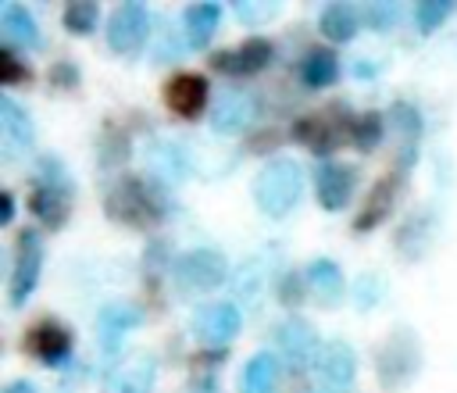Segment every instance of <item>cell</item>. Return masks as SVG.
Returning <instances> with one entry per match:
<instances>
[{
    "label": "cell",
    "mask_w": 457,
    "mask_h": 393,
    "mask_svg": "<svg viewBox=\"0 0 457 393\" xmlns=\"http://www.w3.org/2000/svg\"><path fill=\"white\" fill-rule=\"evenodd\" d=\"M104 211L111 222H121L129 229H157L168 218V200L154 179L143 175H118L104 193Z\"/></svg>",
    "instance_id": "cell-1"
},
{
    "label": "cell",
    "mask_w": 457,
    "mask_h": 393,
    "mask_svg": "<svg viewBox=\"0 0 457 393\" xmlns=\"http://www.w3.org/2000/svg\"><path fill=\"white\" fill-rule=\"evenodd\" d=\"M71 204H75V186L68 179V168L50 154L39 157L36 182L29 193V211L36 214V222L43 229H61L71 214Z\"/></svg>",
    "instance_id": "cell-2"
},
{
    "label": "cell",
    "mask_w": 457,
    "mask_h": 393,
    "mask_svg": "<svg viewBox=\"0 0 457 393\" xmlns=\"http://www.w3.org/2000/svg\"><path fill=\"white\" fill-rule=\"evenodd\" d=\"M303 193V168L293 157L268 161L253 179V204L268 218H286Z\"/></svg>",
    "instance_id": "cell-3"
},
{
    "label": "cell",
    "mask_w": 457,
    "mask_h": 393,
    "mask_svg": "<svg viewBox=\"0 0 457 393\" xmlns=\"http://www.w3.org/2000/svg\"><path fill=\"white\" fill-rule=\"evenodd\" d=\"M375 368H378V382L386 389L407 386L421 372V339H418V332L407 329V325L393 329L389 339L375 354Z\"/></svg>",
    "instance_id": "cell-4"
},
{
    "label": "cell",
    "mask_w": 457,
    "mask_h": 393,
    "mask_svg": "<svg viewBox=\"0 0 457 393\" xmlns=\"http://www.w3.org/2000/svg\"><path fill=\"white\" fill-rule=\"evenodd\" d=\"M350 125H353V114H350L346 107L332 104V107H325V111H318V114H303V118H296V125H293V139L303 143L311 154L328 157L343 139L350 143Z\"/></svg>",
    "instance_id": "cell-5"
},
{
    "label": "cell",
    "mask_w": 457,
    "mask_h": 393,
    "mask_svg": "<svg viewBox=\"0 0 457 393\" xmlns=\"http://www.w3.org/2000/svg\"><path fill=\"white\" fill-rule=\"evenodd\" d=\"M357 379V354L346 339H332L325 343L318 364L307 375L303 393H350Z\"/></svg>",
    "instance_id": "cell-6"
},
{
    "label": "cell",
    "mask_w": 457,
    "mask_h": 393,
    "mask_svg": "<svg viewBox=\"0 0 457 393\" xmlns=\"http://www.w3.org/2000/svg\"><path fill=\"white\" fill-rule=\"evenodd\" d=\"M171 275L186 293H211L228 279V261L211 247H196L175 257Z\"/></svg>",
    "instance_id": "cell-7"
},
{
    "label": "cell",
    "mask_w": 457,
    "mask_h": 393,
    "mask_svg": "<svg viewBox=\"0 0 457 393\" xmlns=\"http://www.w3.org/2000/svg\"><path fill=\"white\" fill-rule=\"evenodd\" d=\"M275 350H278V357L286 361V368L289 372H296V375H311V368L318 364V357H321V339H318V332L303 322V318H286L278 329H275Z\"/></svg>",
    "instance_id": "cell-8"
},
{
    "label": "cell",
    "mask_w": 457,
    "mask_h": 393,
    "mask_svg": "<svg viewBox=\"0 0 457 393\" xmlns=\"http://www.w3.org/2000/svg\"><path fill=\"white\" fill-rule=\"evenodd\" d=\"M43 272V239L36 229H21L14 239V264H11V282H7V300L11 307H21Z\"/></svg>",
    "instance_id": "cell-9"
},
{
    "label": "cell",
    "mask_w": 457,
    "mask_h": 393,
    "mask_svg": "<svg viewBox=\"0 0 457 393\" xmlns=\"http://www.w3.org/2000/svg\"><path fill=\"white\" fill-rule=\"evenodd\" d=\"M150 36V11L143 4H118L107 21V46L121 57H136Z\"/></svg>",
    "instance_id": "cell-10"
},
{
    "label": "cell",
    "mask_w": 457,
    "mask_h": 393,
    "mask_svg": "<svg viewBox=\"0 0 457 393\" xmlns=\"http://www.w3.org/2000/svg\"><path fill=\"white\" fill-rule=\"evenodd\" d=\"M239 329H243V314H239V307L236 304H228V300H218V304H207V307H200L196 311V318H193V336L204 343V347H228L236 336H239Z\"/></svg>",
    "instance_id": "cell-11"
},
{
    "label": "cell",
    "mask_w": 457,
    "mask_h": 393,
    "mask_svg": "<svg viewBox=\"0 0 457 393\" xmlns=\"http://www.w3.org/2000/svg\"><path fill=\"white\" fill-rule=\"evenodd\" d=\"M271 57H275L271 39L250 36V39H243V43L232 46V50L211 54V68H214V71H225V75H257V71H264V68L271 64Z\"/></svg>",
    "instance_id": "cell-12"
},
{
    "label": "cell",
    "mask_w": 457,
    "mask_h": 393,
    "mask_svg": "<svg viewBox=\"0 0 457 393\" xmlns=\"http://www.w3.org/2000/svg\"><path fill=\"white\" fill-rule=\"evenodd\" d=\"M207 79L196 75V71H179L175 79L164 82V107L182 118V121H193L207 111Z\"/></svg>",
    "instance_id": "cell-13"
},
{
    "label": "cell",
    "mask_w": 457,
    "mask_h": 393,
    "mask_svg": "<svg viewBox=\"0 0 457 393\" xmlns=\"http://www.w3.org/2000/svg\"><path fill=\"white\" fill-rule=\"evenodd\" d=\"M253 114H257V100L246 89H225L211 104V129L218 136H239L253 125Z\"/></svg>",
    "instance_id": "cell-14"
},
{
    "label": "cell",
    "mask_w": 457,
    "mask_h": 393,
    "mask_svg": "<svg viewBox=\"0 0 457 393\" xmlns=\"http://www.w3.org/2000/svg\"><path fill=\"white\" fill-rule=\"evenodd\" d=\"M71 347H75L71 332H68L61 322H54V318H43V322H36V325L25 332V350H29L36 361L50 364V368L64 364V361L71 357Z\"/></svg>",
    "instance_id": "cell-15"
},
{
    "label": "cell",
    "mask_w": 457,
    "mask_h": 393,
    "mask_svg": "<svg viewBox=\"0 0 457 393\" xmlns=\"http://www.w3.org/2000/svg\"><path fill=\"white\" fill-rule=\"evenodd\" d=\"M353 182H357V171L343 161H325L318 171H314V193H318V204L325 211H343L350 193H353Z\"/></svg>",
    "instance_id": "cell-16"
},
{
    "label": "cell",
    "mask_w": 457,
    "mask_h": 393,
    "mask_svg": "<svg viewBox=\"0 0 457 393\" xmlns=\"http://www.w3.org/2000/svg\"><path fill=\"white\" fill-rule=\"evenodd\" d=\"M139 322H143V311H139L136 304H125V300L107 304V307L100 311V318H96V336H100L104 354H107V357H114V354L121 350L125 332H132Z\"/></svg>",
    "instance_id": "cell-17"
},
{
    "label": "cell",
    "mask_w": 457,
    "mask_h": 393,
    "mask_svg": "<svg viewBox=\"0 0 457 393\" xmlns=\"http://www.w3.org/2000/svg\"><path fill=\"white\" fill-rule=\"evenodd\" d=\"M396 193H400V175H396V171L382 175V179L371 186V193L364 196V207H361L357 218H353V232H371V229H378V225L389 218V211H393V204H396Z\"/></svg>",
    "instance_id": "cell-18"
},
{
    "label": "cell",
    "mask_w": 457,
    "mask_h": 393,
    "mask_svg": "<svg viewBox=\"0 0 457 393\" xmlns=\"http://www.w3.org/2000/svg\"><path fill=\"white\" fill-rule=\"evenodd\" d=\"M386 121L393 125L396 132V150L403 154V168H411L418 161V139H421V111L411 104V100H396L386 114Z\"/></svg>",
    "instance_id": "cell-19"
},
{
    "label": "cell",
    "mask_w": 457,
    "mask_h": 393,
    "mask_svg": "<svg viewBox=\"0 0 457 393\" xmlns=\"http://www.w3.org/2000/svg\"><path fill=\"white\" fill-rule=\"evenodd\" d=\"M154 375H157V364L150 354H136L129 357L107 382V393H154Z\"/></svg>",
    "instance_id": "cell-20"
},
{
    "label": "cell",
    "mask_w": 457,
    "mask_h": 393,
    "mask_svg": "<svg viewBox=\"0 0 457 393\" xmlns=\"http://www.w3.org/2000/svg\"><path fill=\"white\" fill-rule=\"evenodd\" d=\"M146 164L161 182H182L189 175V154L179 143H168V139H157L146 150Z\"/></svg>",
    "instance_id": "cell-21"
},
{
    "label": "cell",
    "mask_w": 457,
    "mask_h": 393,
    "mask_svg": "<svg viewBox=\"0 0 457 393\" xmlns=\"http://www.w3.org/2000/svg\"><path fill=\"white\" fill-rule=\"evenodd\" d=\"M307 282H311V293H314L325 307H336V304L343 300V293H346L343 272H339V264L328 261V257H318V261L307 264Z\"/></svg>",
    "instance_id": "cell-22"
},
{
    "label": "cell",
    "mask_w": 457,
    "mask_h": 393,
    "mask_svg": "<svg viewBox=\"0 0 457 393\" xmlns=\"http://www.w3.org/2000/svg\"><path fill=\"white\" fill-rule=\"evenodd\" d=\"M0 29H4L7 46H32V50L43 46L39 29H36L32 14H29L21 4H4V7H0Z\"/></svg>",
    "instance_id": "cell-23"
},
{
    "label": "cell",
    "mask_w": 457,
    "mask_h": 393,
    "mask_svg": "<svg viewBox=\"0 0 457 393\" xmlns=\"http://www.w3.org/2000/svg\"><path fill=\"white\" fill-rule=\"evenodd\" d=\"M218 21H221V4H214V0L189 4V7H186V18H182V25H186V43H189V46H207L211 36L218 32Z\"/></svg>",
    "instance_id": "cell-24"
},
{
    "label": "cell",
    "mask_w": 457,
    "mask_h": 393,
    "mask_svg": "<svg viewBox=\"0 0 457 393\" xmlns=\"http://www.w3.org/2000/svg\"><path fill=\"white\" fill-rule=\"evenodd\" d=\"M278 389V357L275 354H253L243 364L239 375V393H275Z\"/></svg>",
    "instance_id": "cell-25"
},
{
    "label": "cell",
    "mask_w": 457,
    "mask_h": 393,
    "mask_svg": "<svg viewBox=\"0 0 457 393\" xmlns=\"http://www.w3.org/2000/svg\"><path fill=\"white\" fill-rule=\"evenodd\" d=\"M357 25H361L357 4H325L321 18H318L321 36H328L332 43H350L357 36Z\"/></svg>",
    "instance_id": "cell-26"
},
{
    "label": "cell",
    "mask_w": 457,
    "mask_h": 393,
    "mask_svg": "<svg viewBox=\"0 0 457 393\" xmlns=\"http://www.w3.org/2000/svg\"><path fill=\"white\" fill-rule=\"evenodd\" d=\"M300 79H303L307 89H325V86H332V82L339 79V57H336L332 50H325V46L307 50L303 61H300Z\"/></svg>",
    "instance_id": "cell-27"
},
{
    "label": "cell",
    "mask_w": 457,
    "mask_h": 393,
    "mask_svg": "<svg viewBox=\"0 0 457 393\" xmlns=\"http://www.w3.org/2000/svg\"><path fill=\"white\" fill-rule=\"evenodd\" d=\"M0 125L11 146H32V118L11 96H0Z\"/></svg>",
    "instance_id": "cell-28"
},
{
    "label": "cell",
    "mask_w": 457,
    "mask_h": 393,
    "mask_svg": "<svg viewBox=\"0 0 457 393\" xmlns=\"http://www.w3.org/2000/svg\"><path fill=\"white\" fill-rule=\"evenodd\" d=\"M61 21H64V29L71 36H89L96 29V21H100V4L96 0H75V4L64 7Z\"/></svg>",
    "instance_id": "cell-29"
},
{
    "label": "cell",
    "mask_w": 457,
    "mask_h": 393,
    "mask_svg": "<svg viewBox=\"0 0 457 393\" xmlns=\"http://www.w3.org/2000/svg\"><path fill=\"white\" fill-rule=\"evenodd\" d=\"M382 132H386V118H382L378 111H364V114H353L350 143H353L357 150H371V146H378Z\"/></svg>",
    "instance_id": "cell-30"
},
{
    "label": "cell",
    "mask_w": 457,
    "mask_h": 393,
    "mask_svg": "<svg viewBox=\"0 0 457 393\" xmlns=\"http://www.w3.org/2000/svg\"><path fill=\"white\" fill-rule=\"evenodd\" d=\"M453 0H421L418 4V11H414V21H418V32L421 36H428V32H436L450 14H453Z\"/></svg>",
    "instance_id": "cell-31"
},
{
    "label": "cell",
    "mask_w": 457,
    "mask_h": 393,
    "mask_svg": "<svg viewBox=\"0 0 457 393\" xmlns=\"http://www.w3.org/2000/svg\"><path fill=\"white\" fill-rule=\"evenodd\" d=\"M411 239H418V247H421V254H425V247H428V239H432V218L421 211V214H411L407 222H403V229L396 232V250L400 254H407L411 250Z\"/></svg>",
    "instance_id": "cell-32"
},
{
    "label": "cell",
    "mask_w": 457,
    "mask_h": 393,
    "mask_svg": "<svg viewBox=\"0 0 457 393\" xmlns=\"http://www.w3.org/2000/svg\"><path fill=\"white\" fill-rule=\"evenodd\" d=\"M25 79H29V64H21V57L14 54V46L4 43V50H0V82L4 86H18Z\"/></svg>",
    "instance_id": "cell-33"
},
{
    "label": "cell",
    "mask_w": 457,
    "mask_h": 393,
    "mask_svg": "<svg viewBox=\"0 0 457 393\" xmlns=\"http://www.w3.org/2000/svg\"><path fill=\"white\" fill-rule=\"evenodd\" d=\"M382 289H386V279L382 275H361L357 279V293H353V304L361 307V311H368V307H375L378 300H382Z\"/></svg>",
    "instance_id": "cell-34"
},
{
    "label": "cell",
    "mask_w": 457,
    "mask_h": 393,
    "mask_svg": "<svg viewBox=\"0 0 457 393\" xmlns=\"http://www.w3.org/2000/svg\"><path fill=\"white\" fill-rule=\"evenodd\" d=\"M400 18V4H368L364 11V21L375 29V32H389Z\"/></svg>",
    "instance_id": "cell-35"
},
{
    "label": "cell",
    "mask_w": 457,
    "mask_h": 393,
    "mask_svg": "<svg viewBox=\"0 0 457 393\" xmlns=\"http://www.w3.org/2000/svg\"><path fill=\"white\" fill-rule=\"evenodd\" d=\"M232 11H236V18L243 21V25H261V21H271L275 18V4H250V0H239V4H232Z\"/></svg>",
    "instance_id": "cell-36"
},
{
    "label": "cell",
    "mask_w": 457,
    "mask_h": 393,
    "mask_svg": "<svg viewBox=\"0 0 457 393\" xmlns=\"http://www.w3.org/2000/svg\"><path fill=\"white\" fill-rule=\"evenodd\" d=\"M50 82H54L57 89H75V86H79V71H75V64H71V61H61V64H54V71H50Z\"/></svg>",
    "instance_id": "cell-37"
},
{
    "label": "cell",
    "mask_w": 457,
    "mask_h": 393,
    "mask_svg": "<svg viewBox=\"0 0 457 393\" xmlns=\"http://www.w3.org/2000/svg\"><path fill=\"white\" fill-rule=\"evenodd\" d=\"M282 293H278V300L282 304H289V307H296V304H303V286H300V279L296 275H289V282L282 279V286H278Z\"/></svg>",
    "instance_id": "cell-38"
},
{
    "label": "cell",
    "mask_w": 457,
    "mask_h": 393,
    "mask_svg": "<svg viewBox=\"0 0 457 393\" xmlns=\"http://www.w3.org/2000/svg\"><path fill=\"white\" fill-rule=\"evenodd\" d=\"M11 218H14V193L4 189L0 193V225H11Z\"/></svg>",
    "instance_id": "cell-39"
},
{
    "label": "cell",
    "mask_w": 457,
    "mask_h": 393,
    "mask_svg": "<svg viewBox=\"0 0 457 393\" xmlns=\"http://www.w3.org/2000/svg\"><path fill=\"white\" fill-rule=\"evenodd\" d=\"M353 75H361V79H368V75H371V79H375V75H378V64H375V61H357Z\"/></svg>",
    "instance_id": "cell-40"
},
{
    "label": "cell",
    "mask_w": 457,
    "mask_h": 393,
    "mask_svg": "<svg viewBox=\"0 0 457 393\" xmlns=\"http://www.w3.org/2000/svg\"><path fill=\"white\" fill-rule=\"evenodd\" d=\"M4 393H36V389H32L29 382H11V386H7Z\"/></svg>",
    "instance_id": "cell-41"
}]
</instances>
